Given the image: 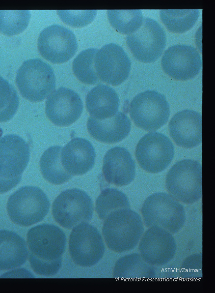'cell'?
Returning a JSON list of instances; mask_svg holds the SVG:
<instances>
[{"instance_id":"10","label":"cell","mask_w":215,"mask_h":293,"mask_svg":"<svg viewBox=\"0 0 215 293\" xmlns=\"http://www.w3.org/2000/svg\"><path fill=\"white\" fill-rule=\"evenodd\" d=\"M69 251L75 263L89 267L102 258L105 245L98 229L88 222H82L74 226L70 235Z\"/></svg>"},{"instance_id":"23","label":"cell","mask_w":215,"mask_h":293,"mask_svg":"<svg viewBox=\"0 0 215 293\" xmlns=\"http://www.w3.org/2000/svg\"><path fill=\"white\" fill-rule=\"evenodd\" d=\"M28 254L25 241L21 236L10 230H0V270L21 266Z\"/></svg>"},{"instance_id":"4","label":"cell","mask_w":215,"mask_h":293,"mask_svg":"<svg viewBox=\"0 0 215 293\" xmlns=\"http://www.w3.org/2000/svg\"><path fill=\"white\" fill-rule=\"evenodd\" d=\"M15 81L22 97L32 102L43 100L56 86L52 68L39 58L24 61L17 72Z\"/></svg>"},{"instance_id":"32","label":"cell","mask_w":215,"mask_h":293,"mask_svg":"<svg viewBox=\"0 0 215 293\" xmlns=\"http://www.w3.org/2000/svg\"><path fill=\"white\" fill-rule=\"evenodd\" d=\"M62 21L73 27H82L90 23L95 17L96 10H58Z\"/></svg>"},{"instance_id":"8","label":"cell","mask_w":215,"mask_h":293,"mask_svg":"<svg viewBox=\"0 0 215 293\" xmlns=\"http://www.w3.org/2000/svg\"><path fill=\"white\" fill-rule=\"evenodd\" d=\"M129 111L136 125L146 131H155L163 126L170 114L165 96L154 90L137 95L130 102Z\"/></svg>"},{"instance_id":"11","label":"cell","mask_w":215,"mask_h":293,"mask_svg":"<svg viewBox=\"0 0 215 293\" xmlns=\"http://www.w3.org/2000/svg\"><path fill=\"white\" fill-rule=\"evenodd\" d=\"M166 33L154 19L145 17L140 27L126 37L128 46L136 59L151 63L162 55L166 46Z\"/></svg>"},{"instance_id":"25","label":"cell","mask_w":215,"mask_h":293,"mask_svg":"<svg viewBox=\"0 0 215 293\" xmlns=\"http://www.w3.org/2000/svg\"><path fill=\"white\" fill-rule=\"evenodd\" d=\"M62 147L59 145L48 148L42 154L40 167L44 178L49 183L60 185L70 180L73 175L63 167L61 160Z\"/></svg>"},{"instance_id":"12","label":"cell","mask_w":215,"mask_h":293,"mask_svg":"<svg viewBox=\"0 0 215 293\" xmlns=\"http://www.w3.org/2000/svg\"><path fill=\"white\" fill-rule=\"evenodd\" d=\"M174 147L170 139L159 132H150L139 140L136 157L140 166L150 173L164 170L171 162Z\"/></svg>"},{"instance_id":"14","label":"cell","mask_w":215,"mask_h":293,"mask_svg":"<svg viewBox=\"0 0 215 293\" xmlns=\"http://www.w3.org/2000/svg\"><path fill=\"white\" fill-rule=\"evenodd\" d=\"M94 66L100 80L113 85H118L128 77L131 70L130 60L123 48L111 43L98 50Z\"/></svg>"},{"instance_id":"3","label":"cell","mask_w":215,"mask_h":293,"mask_svg":"<svg viewBox=\"0 0 215 293\" xmlns=\"http://www.w3.org/2000/svg\"><path fill=\"white\" fill-rule=\"evenodd\" d=\"M30 157L29 145L20 136L8 134L0 139V194L20 182Z\"/></svg>"},{"instance_id":"33","label":"cell","mask_w":215,"mask_h":293,"mask_svg":"<svg viewBox=\"0 0 215 293\" xmlns=\"http://www.w3.org/2000/svg\"><path fill=\"white\" fill-rule=\"evenodd\" d=\"M202 253L193 254L187 257L180 268V276L184 279H198L202 277Z\"/></svg>"},{"instance_id":"20","label":"cell","mask_w":215,"mask_h":293,"mask_svg":"<svg viewBox=\"0 0 215 293\" xmlns=\"http://www.w3.org/2000/svg\"><path fill=\"white\" fill-rule=\"evenodd\" d=\"M95 157L92 144L81 137L72 138L61 152L62 165L72 175H82L90 171L94 166Z\"/></svg>"},{"instance_id":"19","label":"cell","mask_w":215,"mask_h":293,"mask_svg":"<svg viewBox=\"0 0 215 293\" xmlns=\"http://www.w3.org/2000/svg\"><path fill=\"white\" fill-rule=\"evenodd\" d=\"M102 171L107 182L117 186L128 185L135 179L136 164L129 152L125 148L115 146L106 153Z\"/></svg>"},{"instance_id":"5","label":"cell","mask_w":215,"mask_h":293,"mask_svg":"<svg viewBox=\"0 0 215 293\" xmlns=\"http://www.w3.org/2000/svg\"><path fill=\"white\" fill-rule=\"evenodd\" d=\"M50 201L39 188L25 186L9 197L7 210L11 220L18 225L29 226L41 221L47 215Z\"/></svg>"},{"instance_id":"18","label":"cell","mask_w":215,"mask_h":293,"mask_svg":"<svg viewBox=\"0 0 215 293\" xmlns=\"http://www.w3.org/2000/svg\"><path fill=\"white\" fill-rule=\"evenodd\" d=\"M170 135L177 145L194 148L202 141L201 114L191 109L177 112L169 124Z\"/></svg>"},{"instance_id":"17","label":"cell","mask_w":215,"mask_h":293,"mask_svg":"<svg viewBox=\"0 0 215 293\" xmlns=\"http://www.w3.org/2000/svg\"><path fill=\"white\" fill-rule=\"evenodd\" d=\"M83 102L73 90L61 86L53 91L45 103V113L55 125L69 126L76 121L83 111Z\"/></svg>"},{"instance_id":"22","label":"cell","mask_w":215,"mask_h":293,"mask_svg":"<svg viewBox=\"0 0 215 293\" xmlns=\"http://www.w3.org/2000/svg\"><path fill=\"white\" fill-rule=\"evenodd\" d=\"M86 103L91 116L101 120L110 118L118 112L119 98L113 88L99 84L88 92Z\"/></svg>"},{"instance_id":"16","label":"cell","mask_w":215,"mask_h":293,"mask_svg":"<svg viewBox=\"0 0 215 293\" xmlns=\"http://www.w3.org/2000/svg\"><path fill=\"white\" fill-rule=\"evenodd\" d=\"M139 250L143 258L152 266L168 263L174 257L176 243L172 233L157 226L150 227L142 235Z\"/></svg>"},{"instance_id":"24","label":"cell","mask_w":215,"mask_h":293,"mask_svg":"<svg viewBox=\"0 0 215 293\" xmlns=\"http://www.w3.org/2000/svg\"><path fill=\"white\" fill-rule=\"evenodd\" d=\"M155 276L154 267L147 263L138 253L129 254L119 258L113 270V277L120 279L150 280Z\"/></svg>"},{"instance_id":"34","label":"cell","mask_w":215,"mask_h":293,"mask_svg":"<svg viewBox=\"0 0 215 293\" xmlns=\"http://www.w3.org/2000/svg\"><path fill=\"white\" fill-rule=\"evenodd\" d=\"M3 133V129H2V128L0 127V138H1V137L2 136Z\"/></svg>"},{"instance_id":"26","label":"cell","mask_w":215,"mask_h":293,"mask_svg":"<svg viewBox=\"0 0 215 293\" xmlns=\"http://www.w3.org/2000/svg\"><path fill=\"white\" fill-rule=\"evenodd\" d=\"M198 9L161 10L160 19L169 31L183 33L190 30L197 21Z\"/></svg>"},{"instance_id":"28","label":"cell","mask_w":215,"mask_h":293,"mask_svg":"<svg viewBox=\"0 0 215 293\" xmlns=\"http://www.w3.org/2000/svg\"><path fill=\"white\" fill-rule=\"evenodd\" d=\"M108 17L111 25L118 32L130 34L141 26L143 17L141 10H109Z\"/></svg>"},{"instance_id":"29","label":"cell","mask_w":215,"mask_h":293,"mask_svg":"<svg viewBox=\"0 0 215 293\" xmlns=\"http://www.w3.org/2000/svg\"><path fill=\"white\" fill-rule=\"evenodd\" d=\"M98 49L90 48L82 51L72 62V69L77 78L81 82L94 84L100 82L94 66L95 56Z\"/></svg>"},{"instance_id":"1","label":"cell","mask_w":215,"mask_h":293,"mask_svg":"<svg viewBox=\"0 0 215 293\" xmlns=\"http://www.w3.org/2000/svg\"><path fill=\"white\" fill-rule=\"evenodd\" d=\"M26 239L33 271L45 276L57 274L62 266L66 245L63 230L53 224H39L29 229Z\"/></svg>"},{"instance_id":"21","label":"cell","mask_w":215,"mask_h":293,"mask_svg":"<svg viewBox=\"0 0 215 293\" xmlns=\"http://www.w3.org/2000/svg\"><path fill=\"white\" fill-rule=\"evenodd\" d=\"M87 129L91 136L97 140L113 143L122 140L128 135L131 122L124 113L118 111L113 116L101 120L89 116Z\"/></svg>"},{"instance_id":"9","label":"cell","mask_w":215,"mask_h":293,"mask_svg":"<svg viewBox=\"0 0 215 293\" xmlns=\"http://www.w3.org/2000/svg\"><path fill=\"white\" fill-rule=\"evenodd\" d=\"M93 212V201L90 195L77 188L62 191L52 203L55 220L67 229L82 222H88L92 218Z\"/></svg>"},{"instance_id":"27","label":"cell","mask_w":215,"mask_h":293,"mask_svg":"<svg viewBox=\"0 0 215 293\" xmlns=\"http://www.w3.org/2000/svg\"><path fill=\"white\" fill-rule=\"evenodd\" d=\"M130 203L125 193L117 189L108 188L103 190L95 202L97 213L104 220L111 213L122 209L130 208Z\"/></svg>"},{"instance_id":"13","label":"cell","mask_w":215,"mask_h":293,"mask_svg":"<svg viewBox=\"0 0 215 293\" xmlns=\"http://www.w3.org/2000/svg\"><path fill=\"white\" fill-rule=\"evenodd\" d=\"M38 48L45 59L54 64L63 63L75 54L77 42L71 30L54 24L41 32L38 40Z\"/></svg>"},{"instance_id":"30","label":"cell","mask_w":215,"mask_h":293,"mask_svg":"<svg viewBox=\"0 0 215 293\" xmlns=\"http://www.w3.org/2000/svg\"><path fill=\"white\" fill-rule=\"evenodd\" d=\"M29 10H0V32L13 36L23 32L31 18Z\"/></svg>"},{"instance_id":"2","label":"cell","mask_w":215,"mask_h":293,"mask_svg":"<svg viewBox=\"0 0 215 293\" xmlns=\"http://www.w3.org/2000/svg\"><path fill=\"white\" fill-rule=\"evenodd\" d=\"M102 235L108 248L122 253L135 248L144 230L141 217L130 208L115 211L104 220Z\"/></svg>"},{"instance_id":"31","label":"cell","mask_w":215,"mask_h":293,"mask_svg":"<svg viewBox=\"0 0 215 293\" xmlns=\"http://www.w3.org/2000/svg\"><path fill=\"white\" fill-rule=\"evenodd\" d=\"M19 96L15 87L0 76V122L9 121L19 106Z\"/></svg>"},{"instance_id":"6","label":"cell","mask_w":215,"mask_h":293,"mask_svg":"<svg viewBox=\"0 0 215 293\" xmlns=\"http://www.w3.org/2000/svg\"><path fill=\"white\" fill-rule=\"evenodd\" d=\"M141 212L146 226H159L172 234L179 231L186 220L183 205L165 192H156L149 196L144 202Z\"/></svg>"},{"instance_id":"7","label":"cell","mask_w":215,"mask_h":293,"mask_svg":"<svg viewBox=\"0 0 215 293\" xmlns=\"http://www.w3.org/2000/svg\"><path fill=\"white\" fill-rule=\"evenodd\" d=\"M166 188L173 197L185 203H193L202 197V167L194 160H180L170 169Z\"/></svg>"},{"instance_id":"15","label":"cell","mask_w":215,"mask_h":293,"mask_svg":"<svg viewBox=\"0 0 215 293\" xmlns=\"http://www.w3.org/2000/svg\"><path fill=\"white\" fill-rule=\"evenodd\" d=\"M161 64L164 71L172 78L186 80L199 73L202 62L200 53L195 47L176 44L165 51Z\"/></svg>"}]
</instances>
